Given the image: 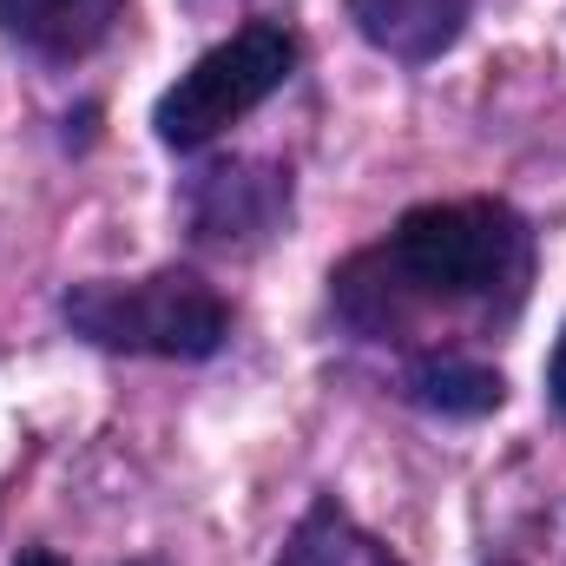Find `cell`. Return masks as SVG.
I'll return each instance as SVG.
<instances>
[{
  "instance_id": "7a4b0ae2",
  "label": "cell",
  "mask_w": 566,
  "mask_h": 566,
  "mask_svg": "<svg viewBox=\"0 0 566 566\" xmlns=\"http://www.w3.org/2000/svg\"><path fill=\"white\" fill-rule=\"evenodd\" d=\"M66 323L99 349L133 356H211L231 329L211 283L191 271H151V277H93L66 290Z\"/></svg>"
},
{
  "instance_id": "6da1fadb",
  "label": "cell",
  "mask_w": 566,
  "mask_h": 566,
  "mask_svg": "<svg viewBox=\"0 0 566 566\" xmlns=\"http://www.w3.org/2000/svg\"><path fill=\"white\" fill-rule=\"evenodd\" d=\"M382 258L416 303H468L521 277L527 238L507 205H422L389 231Z\"/></svg>"
},
{
  "instance_id": "277c9868",
  "label": "cell",
  "mask_w": 566,
  "mask_h": 566,
  "mask_svg": "<svg viewBox=\"0 0 566 566\" xmlns=\"http://www.w3.org/2000/svg\"><path fill=\"white\" fill-rule=\"evenodd\" d=\"M468 13H474V0H349L356 33H363L376 53L409 60V66L448 53V46L461 40Z\"/></svg>"
},
{
  "instance_id": "3957f363",
  "label": "cell",
  "mask_w": 566,
  "mask_h": 566,
  "mask_svg": "<svg viewBox=\"0 0 566 566\" xmlns=\"http://www.w3.org/2000/svg\"><path fill=\"white\" fill-rule=\"evenodd\" d=\"M290 66H296V40L283 33V27H244V33H231L224 46H211L205 60H191L165 93H158V113H151V126H158V139L165 145H205L218 139L224 126H238L244 113H258L271 93H277L283 80H290Z\"/></svg>"
},
{
  "instance_id": "52a82bcc",
  "label": "cell",
  "mask_w": 566,
  "mask_h": 566,
  "mask_svg": "<svg viewBox=\"0 0 566 566\" xmlns=\"http://www.w3.org/2000/svg\"><path fill=\"white\" fill-rule=\"evenodd\" d=\"M547 396H554V409L566 416V329H560V343H554V363H547Z\"/></svg>"
},
{
  "instance_id": "ba28073f",
  "label": "cell",
  "mask_w": 566,
  "mask_h": 566,
  "mask_svg": "<svg viewBox=\"0 0 566 566\" xmlns=\"http://www.w3.org/2000/svg\"><path fill=\"white\" fill-rule=\"evenodd\" d=\"M13 566H66V560H60V554H46V547H33V554H20Z\"/></svg>"
},
{
  "instance_id": "5b68a950",
  "label": "cell",
  "mask_w": 566,
  "mask_h": 566,
  "mask_svg": "<svg viewBox=\"0 0 566 566\" xmlns=\"http://www.w3.org/2000/svg\"><path fill=\"white\" fill-rule=\"evenodd\" d=\"M126 13V0H0V27L7 40L46 53V60H80L93 53L113 20Z\"/></svg>"
},
{
  "instance_id": "8992f818",
  "label": "cell",
  "mask_w": 566,
  "mask_h": 566,
  "mask_svg": "<svg viewBox=\"0 0 566 566\" xmlns=\"http://www.w3.org/2000/svg\"><path fill=\"white\" fill-rule=\"evenodd\" d=\"M409 396L434 416H488V409H501L507 382H501V369L468 363V356H422L409 369Z\"/></svg>"
}]
</instances>
